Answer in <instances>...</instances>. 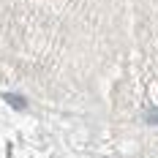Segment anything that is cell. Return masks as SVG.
Instances as JSON below:
<instances>
[{
  "instance_id": "6da1fadb",
  "label": "cell",
  "mask_w": 158,
  "mask_h": 158,
  "mask_svg": "<svg viewBox=\"0 0 158 158\" xmlns=\"http://www.w3.org/2000/svg\"><path fill=\"white\" fill-rule=\"evenodd\" d=\"M147 123L158 126V109H150V112H147Z\"/></svg>"
},
{
  "instance_id": "7a4b0ae2",
  "label": "cell",
  "mask_w": 158,
  "mask_h": 158,
  "mask_svg": "<svg viewBox=\"0 0 158 158\" xmlns=\"http://www.w3.org/2000/svg\"><path fill=\"white\" fill-rule=\"evenodd\" d=\"M8 101L14 104L16 109H25V101H22V98H16V95H8Z\"/></svg>"
}]
</instances>
